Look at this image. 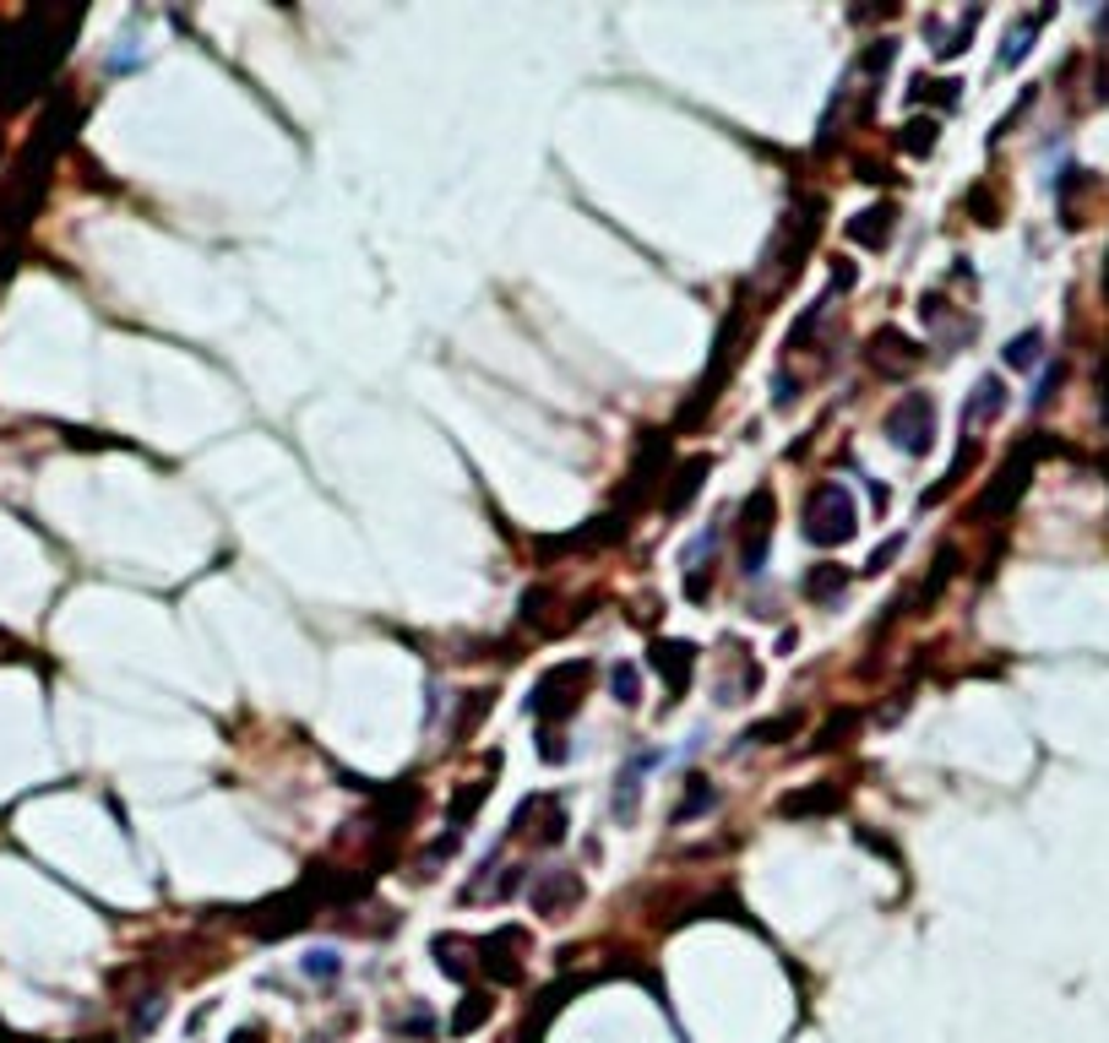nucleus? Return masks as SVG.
Returning a JSON list of instances; mask_svg holds the SVG:
<instances>
[{
    "label": "nucleus",
    "instance_id": "obj_15",
    "mask_svg": "<svg viewBox=\"0 0 1109 1043\" xmlns=\"http://www.w3.org/2000/svg\"><path fill=\"white\" fill-rule=\"evenodd\" d=\"M848 582V571H832V566H821V571H810V582H805V593L810 598H832L837 588Z\"/></svg>",
    "mask_w": 1109,
    "mask_h": 1043
},
{
    "label": "nucleus",
    "instance_id": "obj_14",
    "mask_svg": "<svg viewBox=\"0 0 1109 1043\" xmlns=\"http://www.w3.org/2000/svg\"><path fill=\"white\" fill-rule=\"evenodd\" d=\"M610 691H615L621 707H636V702H642V696H636V663H615V669H610Z\"/></svg>",
    "mask_w": 1109,
    "mask_h": 1043
},
{
    "label": "nucleus",
    "instance_id": "obj_19",
    "mask_svg": "<svg viewBox=\"0 0 1109 1043\" xmlns=\"http://www.w3.org/2000/svg\"><path fill=\"white\" fill-rule=\"evenodd\" d=\"M1105 289H1109V278H1105Z\"/></svg>",
    "mask_w": 1109,
    "mask_h": 1043
},
{
    "label": "nucleus",
    "instance_id": "obj_16",
    "mask_svg": "<svg viewBox=\"0 0 1109 1043\" xmlns=\"http://www.w3.org/2000/svg\"><path fill=\"white\" fill-rule=\"evenodd\" d=\"M337 967H343V962H337L332 951H311V957H305V973H311V978H332Z\"/></svg>",
    "mask_w": 1109,
    "mask_h": 1043
},
{
    "label": "nucleus",
    "instance_id": "obj_5",
    "mask_svg": "<svg viewBox=\"0 0 1109 1043\" xmlns=\"http://www.w3.org/2000/svg\"><path fill=\"white\" fill-rule=\"evenodd\" d=\"M577 685H588V663H566L561 674H550V680L539 685V702H533V707H544V712H550V707H555V712H571V707H577V696H571Z\"/></svg>",
    "mask_w": 1109,
    "mask_h": 1043
},
{
    "label": "nucleus",
    "instance_id": "obj_6",
    "mask_svg": "<svg viewBox=\"0 0 1109 1043\" xmlns=\"http://www.w3.org/2000/svg\"><path fill=\"white\" fill-rule=\"evenodd\" d=\"M1028 462H1033V451H1017V456L1001 467V484H995V495L984 500V511H1006V506L1023 495V484H1028Z\"/></svg>",
    "mask_w": 1109,
    "mask_h": 1043
},
{
    "label": "nucleus",
    "instance_id": "obj_7",
    "mask_svg": "<svg viewBox=\"0 0 1109 1043\" xmlns=\"http://www.w3.org/2000/svg\"><path fill=\"white\" fill-rule=\"evenodd\" d=\"M1006 408V386L995 381V375H984L979 386H973V403H968V414H962V425L973 430V425H984V419H995Z\"/></svg>",
    "mask_w": 1109,
    "mask_h": 1043
},
{
    "label": "nucleus",
    "instance_id": "obj_8",
    "mask_svg": "<svg viewBox=\"0 0 1109 1043\" xmlns=\"http://www.w3.org/2000/svg\"><path fill=\"white\" fill-rule=\"evenodd\" d=\"M848 234H854L859 245L881 251V245H887V234H892V207H870V212H859V218L848 223Z\"/></svg>",
    "mask_w": 1109,
    "mask_h": 1043
},
{
    "label": "nucleus",
    "instance_id": "obj_1",
    "mask_svg": "<svg viewBox=\"0 0 1109 1043\" xmlns=\"http://www.w3.org/2000/svg\"><path fill=\"white\" fill-rule=\"evenodd\" d=\"M810 538L827 544V549L843 544V538H854V500L837 484H821L810 495Z\"/></svg>",
    "mask_w": 1109,
    "mask_h": 1043
},
{
    "label": "nucleus",
    "instance_id": "obj_18",
    "mask_svg": "<svg viewBox=\"0 0 1109 1043\" xmlns=\"http://www.w3.org/2000/svg\"><path fill=\"white\" fill-rule=\"evenodd\" d=\"M931 137H936V126H931V120H914V126H909V152H931Z\"/></svg>",
    "mask_w": 1109,
    "mask_h": 1043
},
{
    "label": "nucleus",
    "instance_id": "obj_10",
    "mask_svg": "<svg viewBox=\"0 0 1109 1043\" xmlns=\"http://www.w3.org/2000/svg\"><path fill=\"white\" fill-rule=\"evenodd\" d=\"M1044 16H1050V11H1039V16H1023V22H1017V27H1012V33H1006V49H1001V66H1017V60H1023V55H1028V38H1033V33H1039V22H1044Z\"/></svg>",
    "mask_w": 1109,
    "mask_h": 1043
},
{
    "label": "nucleus",
    "instance_id": "obj_4",
    "mask_svg": "<svg viewBox=\"0 0 1109 1043\" xmlns=\"http://www.w3.org/2000/svg\"><path fill=\"white\" fill-rule=\"evenodd\" d=\"M647 663H652V669H658V674H663V680H669V691H674V696H680V691H685V680H691V663H696V647H691V641H685V647H680V641H658V647H652V652H647Z\"/></svg>",
    "mask_w": 1109,
    "mask_h": 1043
},
{
    "label": "nucleus",
    "instance_id": "obj_11",
    "mask_svg": "<svg viewBox=\"0 0 1109 1043\" xmlns=\"http://www.w3.org/2000/svg\"><path fill=\"white\" fill-rule=\"evenodd\" d=\"M837 804H843V793H837V788H821V793L810 788V793H794V799H784L778 810H784V815H799V810H837Z\"/></svg>",
    "mask_w": 1109,
    "mask_h": 1043
},
{
    "label": "nucleus",
    "instance_id": "obj_9",
    "mask_svg": "<svg viewBox=\"0 0 1109 1043\" xmlns=\"http://www.w3.org/2000/svg\"><path fill=\"white\" fill-rule=\"evenodd\" d=\"M702 473H707V456H696L691 467H680V473H674V489H669V500H663V511H680V506L702 489Z\"/></svg>",
    "mask_w": 1109,
    "mask_h": 1043
},
{
    "label": "nucleus",
    "instance_id": "obj_3",
    "mask_svg": "<svg viewBox=\"0 0 1109 1043\" xmlns=\"http://www.w3.org/2000/svg\"><path fill=\"white\" fill-rule=\"evenodd\" d=\"M887 430H892V441L909 451V456H925L931 451V436H936V408H931V397H903V408L887 419Z\"/></svg>",
    "mask_w": 1109,
    "mask_h": 1043
},
{
    "label": "nucleus",
    "instance_id": "obj_13",
    "mask_svg": "<svg viewBox=\"0 0 1109 1043\" xmlns=\"http://www.w3.org/2000/svg\"><path fill=\"white\" fill-rule=\"evenodd\" d=\"M484 1017H489V995H469V1000L458 1006V1017H452V1033H474Z\"/></svg>",
    "mask_w": 1109,
    "mask_h": 1043
},
{
    "label": "nucleus",
    "instance_id": "obj_12",
    "mask_svg": "<svg viewBox=\"0 0 1109 1043\" xmlns=\"http://www.w3.org/2000/svg\"><path fill=\"white\" fill-rule=\"evenodd\" d=\"M1039 354H1044V337H1039V332H1023V337L1006 348V364H1012V370H1028V364H1039Z\"/></svg>",
    "mask_w": 1109,
    "mask_h": 1043
},
{
    "label": "nucleus",
    "instance_id": "obj_17",
    "mask_svg": "<svg viewBox=\"0 0 1109 1043\" xmlns=\"http://www.w3.org/2000/svg\"><path fill=\"white\" fill-rule=\"evenodd\" d=\"M892 555H903V533H898V538H887V544L870 555V566H865V571H887V566H892Z\"/></svg>",
    "mask_w": 1109,
    "mask_h": 1043
},
{
    "label": "nucleus",
    "instance_id": "obj_2",
    "mask_svg": "<svg viewBox=\"0 0 1109 1043\" xmlns=\"http://www.w3.org/2000/svg\"><path fill=\"white\" fill-rule=\"evenodd\" d=\"M767 533H773V495L756 489L740 511V560H746V577L762 571V555H767Z\"/></svg>",
    "mask_w": 1109,
    "mask_h": 1043
}]
</instances>
